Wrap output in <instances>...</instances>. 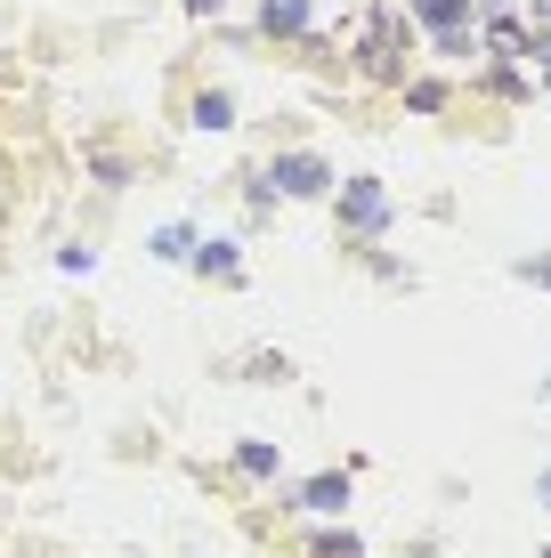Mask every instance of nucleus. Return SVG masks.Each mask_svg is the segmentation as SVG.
Wrapping results in <instances>:
<instances>
[{
  "label": "nucleus",
  "mask_w": 551,
  "mask_h": 558,
  "mask_svg": "<svg viewBox=\"0 0 551 558\" xmlns=\"http://www.w3.org/2000/svg\"><path fill=\"white\" fill-rule=\"evenodd\" d=\"M406 9H414V16H430L439 33H454V25H463V9H470V0H406Z\"/></svg>",
  "instance_id": "nucleus-8"
},
{
  "label": "nucleus",
  "mask_w": 551,
  "mask_h": 558,
  "mask_svg": "<svg viewBox=\"0 0 551 558\" xmlns=\"http://www.w3.org/2000/svg\"><path fill=\"white\" fill-rule=\"evenodd\" d=\"M300 510H316V518L349 510V477H340V470H325V477H309V486H300Z\"/></svg>",
  "instance_id": "nucleus-3"
},
{
  "label": "nucleus",
  "mask_w": 551,
  "mask_h": 558,
  "mask_svg": "<svg viewBox=\"0 0 551 558\" xmlns=\"http://www.w3.org/2000/svg\"><path fill=\"white\" fill-rule=\"evenodd\" d=\"M187 113H195V130H236V98H227V89H203Z\"/></svg>",
  "instance_id": "nucleus-5"
},
{
  "label": "nucleus",
  "mask_w": 551,
  "mask_h": 558,
  "mask_svg": "<svg viewBox=\"0 0 551 558\" xmlns=\"http://www.w3.org/2000/svg\"><path fill=\"white\" fill-rule=\"evenodd\" d=\"M187 9H195V16H219V0H187Z\"/></svg>",
  "instance_id": "nucleus-11"
},
{
  "label": "nucleus",
  "mask_w": 551,
  "mask_h": 558,
  "mask_svg": "<svg viewBox=\"0 0 551 558\" xmlns=\"http://www.w3.org/2000/svg\"><path fill=\"white\" fill-rule=\"evenodd\" d=\"M316 558H366V550H357V534H325V543H316Z\"/></svg>",
  "instance_id": "nucleus-10"
},
{
  "label": "nucleus",
  "mask_w": 551,
  "mask_h": 558,
  "mask_svg": "<svg viewBox=\"0 0 551 558\" xmlns=\"http://www.w3.org/2000/svg\"><path fill=\"white\" fill-rule=\"evenodd\" d=\"M340 227H349V235H382V227H390L382 179H349V186H340Z\"/></svg>",
  "instance_id": "nucleus-2"
},
{
  "label": "nucleus",
  "mask_w": 551,
  "mask_h": 558,
  "mask_svg": "<svg viewBox=\"0 0 551 558\" xmlns=\"http://www.w3.org/2000/svg\"><path fill=\"white\" fill-rule=\"evenodd\" d=\"M333 162L325 154H276L268 162V195H284V203H316V195H333Z\"/></svg>",
  "instance_id": "nucleus-1"
},
{
  "label": "nucleus",
  "mask_w": 551,
  "mask_h": 558,
  "mask_svg": "<svg viewBox=\"0 0 551 558\" xmlns=\"http://www.w3.org/2000/svg\"><path fill=\"white\" fill-rule=\"evenodd\" d=\"M260 25L268 33H309V0H260Z\"/></svg>",
  "instance_id": "nucleus-6"
},
{
  "label": "nucleus",
  "mask_w": 551,
  "mask_h": 558,
  "mask_svg": "<svg viewBox=\"0 0 551 558\" xmlns=\"http://www.w3.org/2000/svg\"><path fill=\"white\" fill-rule=\"evenodd\" d=\"M276 461H284V453L268 446V437H243V446H236V470H243V477H276Z\"/></svg>",
  "instance_id": "nucleus-7"
},
{
  "label": "nucleus",
  "mask_w": 551,
  "mask_h": 558,
  "mask_svg": "<svg viewBox=\"0 0 551 558\" xmlns=\"http://www.w3.org/2000/svg\"><path fill=\"white\" fill-rule=\"evenodd\" d=\"M155 259H195V235H187V227H163V235H155Z\"/></svg>",
  "instance_id": "nucleus-9"
},
{
  "label": "nucleus",
  "mask_w": 551,
  "mask_h": 558,
  "mask_svg": "<svg viewBox=\"0 0 551 558\" xmlns=\"http://www.w3.org/2000/svg\"><path fill=\"white\" fill-rule=\"evenodd\" d=\"M195 267H203V276H219V283H236V276H243L236 243H219V235H212V243H195Z\"/></svg>",
  "instance_id": "nucleus-4"
}]
</instances>
